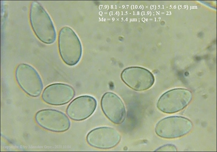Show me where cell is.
Listing matches in <instances>:
<instances>
[{
	"instance_id": "8",
	"label": "cell",
	"mask_w": 217,
	"mask_h": 152,
	"mask_svg": "<svg viewBox=\"0 0 217 152\" xmlns=\"http://www.w3.org/2000/svg\"><path fill=\"white\" fill-rule=\"evenodd\" d=\"M121 139L118 132L108 127H100L91 130L88 134L86 140L90 146L102 149H109L116 146Z\"/></svg>"
},
{
	"instance_id": "6",
	"label": "cell",
	"mask_w": 217,
	"mask_h": 152,
	"mask_svg": "<svg viewBox=\"0 0 217 152\" xmlns=\"http://www.w3.org/2000/svg\"><path fill=\"white\" fill-rule=\"evenodd\" d=\"M35 118L39 126L52 132H65L70 127V121L67 115L56 110L46 109L40 110L36 113Z\"/></svg>"
},
{
	"instance_id": "5",
	"label": "cell",
	"mask_w": 217,
	"mask_h": 152,
	"mask_svg": "<svg viewBox=\"0 0 217 152\" xmlns=\"http://www.w3.org/2000/svg\"><path fill=\"white\" fill-rule=\"evenodd\" d=\"M192 98V93L189 90L184 88L174 89L162 95L158 101L157 107L164 113H174L185 108Z\"/></svg>"
},
{
	"instance_id": "9",
	"label": "cell",
	"mask_w": 217,
	"mask_h": 152,
	"mask_svg": "<svg viewBox=\"0 0 217 152\" xmlns=\"http://www.w3.org/2000/svg\"><path fill=\"white\" fill-rule=\"evenodd\" d=\"M75 92L70 85L62 83H55L46 87L42 94V98L51 105L60 106L68 103L74 97Z\"/></svg>"
},
{
	"instance_id": "2",
	"label": "cell",
	"mask_w": 217,
	"mask_h": 152,
	"mask_svg": "<svg viewBox=\"0 0 217 152\" xmlns=\"http://www.w3.org/2000/svg\"><path fill=\"white\" fill-rule=\"evenodd\" d=\"M58 40L59 54L63 62L71 66L77 64L81 58L82 48L75 32L70 27L64 26L59 32Z\"/></svg>"
},
{
	"instance_id": "12",
	"label": "cell",
	"mask_w": 217,
	"mask_h": 152,
	"mask_svg": "<svg viewBox=\"0 0 217 152\" xmlns=\"http://www.w3.org/2000/svg\"><path fill=\"white\" fill-rule=\"evenodd\" d=\"M177 150V148L175 145L168 144L158 148L155 151H176Z\"/></svg>"
},
{
	"instance_id": "7",
	"label": "cell",
	"mask_w": 217,
	"mask_h": 152,
	"mask_svg": "<svg viewBox=\"0 0 217 152\" xmlns=\"http://www.w3.org/2000/svg\"><path fill=\"white\" fill-rule=\"evenodd\" d=\"M121 77L126 85L137 91H144L150 88L155 82L154 76L150 72L138 67L125 69L122 72Z\"/></svg>"
},
{
	"instance_id": "11",
	"label": "cell",
	"mask_w": 217,
	"mask_h": 152,
	"mask_svg": "<svg viewBox=\"0 0 217 152\" xmlns=\"http://www.w3.org/2000/svg\"><path fill=\"white\" fill-rule=\"evenodd\" d=\"M97 101L93 97L84 95L74 99L68 106L66 113L71 119L80 121L87 119L95 111Z\"/></svg>"
},
{
	"instance_id": "4",
	"label": "cell",
	"mask_w": 217,
	"mask_h": 152,
	"mask_svg": "<svg viewBox=\"0 0 217 152\" xmlns=\"http://www.w3.org/2000/svg\"><path fill=\"white\" fill-rule=\"evenodd\" d=\"M193 124L188 118L182 116L165 117L156 124L155 132L159 136L165 139H174L183 136L190 132Z\"/></svg>"
},
{
	"instance_id": "10",
	"label": "cell",
	"mask_w": 217,
	"mask_h": 152,
	"mask_svg": "<svg viewBox=\"0 0 217 152\" xmlns=\"http://www.w3.org/2000/svg\"><path fill=\"white\" fill-rule=\"evenodd\" d=\"M101 106L105 115L113 123L119 124L124 121L125 107L121 99L115 94L110 92L105 93L102 98Z\"/></svg>"
},
{
	"instance_id": "3",
	"label": "cell",
	"mask_w": 217,
	"mask_h": 152,
	"mask_svg": "<svg viewBox=\"0 0 217 152\" xmlns=\"http://www.w3.org/2000/svg\"><path fill=\"white\" fill-rule=\"evenodd\" d=\"M15 77L20 88L29 95L36 97L41 94L43 88L42 80L32 66L25 63L19 64L15 71Z\"/></svg>"
},
{
	"instance_id": "1",
	"label": "cell",
	"mask_w": 217,
	"mask_h": 152,
	"mask_svg": "<svg viewBox=\"0 0 217 152\" xmlns=\"http://www.w3.org/2000/svg\"><path fill=\"white\" fill-rule=\"evenodd\" d=\"M29 17L32 28L38 38L46 44L54 43L56 33L53 22L48 13L38 2L32 3Z\"/></svg>"
}]
</instances>
